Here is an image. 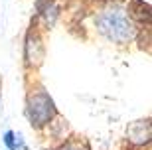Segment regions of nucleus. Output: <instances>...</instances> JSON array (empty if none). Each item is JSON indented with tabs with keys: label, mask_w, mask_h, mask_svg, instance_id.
<instances>
[{
	"label": "nucleus",
	"mask_w": 152,
	"mask_h": 150,
	"mask_svg": "<svg viewBox=\"0 0 152 150\" xmlns=\"http://www.w3.org/2000/svg\"><path fill=\"white\" fill-rule=\"evenodd\" d=\"M97 28L103 36L113 40L117 44H126L134 36V26L130 22V18L123 10H105L97 16Z\"/></svg>",
	"instance_id": "1"
},
{
	"label": "nucleus",
	"mask_w": 152,
	"mask_h": 150,
	"mask_svg": "<svg viewBox=\"0 0 152 150\" xmlns=\"http://www.w3.org/2000/svg\"><path fill=\"white\" fill-rule=\"evenodd\" d=\"M26 115H28L32 127H44L51 119L56 117V105L53 99L45 91H36L28 97V107H26Z\"/></svg>",
	"instance_id": "2"
},
{
	"label": "nucleus",
	"mask_w": 152,
	"mask_h": 150,
	"mask_svg": "<svg viewBox=\"0 0 152 150\" xmlns=\"http://www.w3.org/2000/svg\"><path fill=\"white\" fill-rule=\"evenodd\" d=\"M26 59L30 65H39L44 59V44L38 34L30 32L26 38Z\"/></svg>",
	"instance_id": "3"
},
{
	"label": "nucleus",
	"mask_w": 152,
	"mask_h": 150,
	"mask_svg": "<svg viewBox=\"0 0 152 150\" xmlns=\"http://www.w3.org/2000/svg\"><path fill=\"white\" fill-rule=\"evenodd\" d=\"M129 138L134 144H148L150 142V121H136L129 127Z\"/></svg>",
	"instance_id": "4"
},
{
	"label": "nucleus",
	"mask_w": 152,
	"mask_h": 150,
	"mask_svg": "<svg viewBox=\"0 0 152 150\" xmlns=\"http://www.w3.org/2000/svg\"><path fill=\"white\" fill-rule=\"evenodd\" d=\"M129 14L138 22H150V4L144 2V0H130L129 4Z\"/></svg>",
	"instance_id": "5"
},
{
	"label": "nucleus",
	"mask_w": 152,
	"mask_h": 150,
	"mask_svg": "<svg viewBox=\"0 0 152 150\" xmlns=\"http://www.w3.org/2000/svg\"><path fill=\"white\" fill-rule=\"evenodd\" d=\"M4 144L10 150H26V144L22 142V136L16 134V132H12V130H8V132L4 134Z\"/></svg>",
	"instance_id": "6"
},
{
	"label": "nucleus",
	"mask_w": 152,
	"mask_h": 150,
	"mask_svg": "<svg viewBox=\"0 0 152 150\" xmlns=\"http://www.w3.org/2000/svg\"><path fill=\"white\" fill-rule=\"evenodd\" d=\"M56 150H89V146L81 140H69V142H63L61 146H57Z\"/></svg>",
	"instance_id": "7"
}]
</instances>
